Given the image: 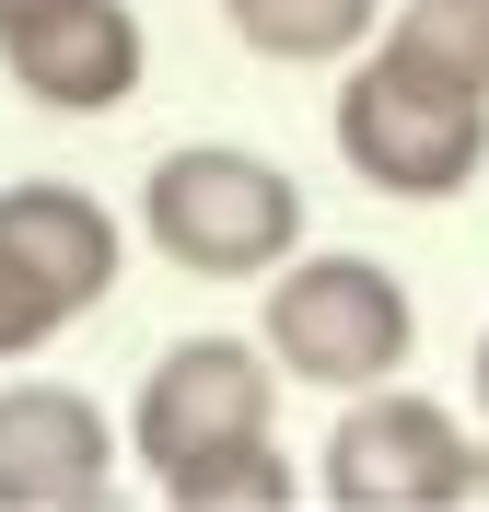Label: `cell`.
I'll list each match as a JSON object with an SVG mask.
<instances>
[{"instance_id":"cell-5","label":"cell","mask_w":489,"mask_h":512,"mask_svg":"<svg viewBox=\"0 0 489 512\" xmlns=\"http://www.w3.org/2000/svg\"><path fill=\"white\" fill-rule=\"evenodd\" d=\"M315 489L338 512H443V501H489V454L455 431V408H431L408 384H361V396H338Z\"/></svg>"},{"instance_id":"cell-10","label":"cell","mask_w":489,"mask_h":512,"mask_svg":"<svg viewBox=\"0 0 489 512\" xmlns=\"http://www.w3.org/2000/svg\"><path fill=\"white\" fill-rule=\"evenodd\" d=\"M373 47H396V59H420V70H443V82H478L489 94V0H396Z\"/></svg>"},{"instance_id":"cell-8","label":"cell","mask_w":489,"mask_h":512,"mask_svg":"<svg viewBox=\"0 0 489 512\" xmlns=\"http://www.w3.org/2000/svg\"><path fill=\"white\" fill-rule=\"evenodd\" d=\"M0 233L47 268V280L70 291V315H94L105 291H117V210H105L94 187H59V175H24V187H0Z\"/></svg>"},{"instance_id":"cell-11","label":"cell","mask_w":489,"mask_h":512,"mask_svg":"<svg viewBox=\"0 0 489 512\" xmlns=\"http://www.w3.org/2000/svg\"><path fill=\"white\" fill-rule=\"evenodd\" d=\"M59 326H70V291L47 280V268H35L24 245H12V233H0V361H24V350H47Z\"/></svg>"},{"instance_id":"cell-9","label":"cell","mask_w":489,"mask_h":512,"mask_svg":"<svg viewBox=\"0 0 489 512\" xmlns=\"http://www.w3.org/2000/svg\"><path fill=\"white\" fill-rule=\"evenodd\" d=\"M396 0H222V24L280 70H315V59H361L385 35Z\"/></svg>"},{"instance_id":"cell-6","label":"cell","mask_w":489,"mask_h":512,"mask_svg":"<svg viewBox=\"0 0 489 512\" xmlns=\"http://www.w3.org/2000/svg\"><path fill=\"white\" fill-rule=\"evenodd\" d=\"M0 70H12L47 117H117V105L140 94L152 47H140L129 0H59V12H35L24 35H0Z\"/></svg>"},{"instance_id":"cell-13","label":"cell","mask_w":489,"mask_h":512,"mask_svg":"<svg viewBox=\"0 0 489 512\" xmlns=\"http://www.w3.org/2000/svg\"><path fill=\"white\" fill-rule=\"evenodd\" d=\"M478 419H489V338H478Z\"/></svg>"},{"instance_id":"cell-3","label":"cell","mask_w":489,"mask_h":512,"mask_svg":"<svg viewBox=\"0 0 489 512\" xmlns=\"http://www.w3.org/2000/svg\"><path fill=\"white\" fill-rule=\"evenodd\" d=\"M140 233L187 280H268V268L303 256V187L268 152L198 140V152H163L140 175Z\"/></svg>"},{"instance_id":"cell-7","label":"cell","mask_w":489,"mask_h":512,"mask_svg":"<svg viewBox=\"0 0 489 512\" xmlns=\"http://www.w3.org/2000/svg\"><path fill=\"white\" fill-rule=\"evenodd\" d=\"M117 489V431L70 384H0V512H82Z\"/></svg>"},{"instance_id":"cell-12","label":"cell","mask_w":489,"mask_h":512,"mask_svg":"<svg viewBox=\"0 0 489 512\" xmlns=\"http://www.w3.org/2000/svg\"><path fill=\"white\" fill-rule=\"evenodd\" d=\"M35 12H59V0H0V35H24Z\"/></svg>"},{"instance_id":"cell-2","label":"cell","mask_w":489,"mask_h":512,"mask_svg":"<svg viewBox=\"0 0 489 512\" xmlns=\"http://www.w3.org/2000/svg\"><path fill=\"white\" fill-rule=\"evenodd\" d=\"M338 163H350L373 198H466L489 175V94L478 82H443V70L373 47L361 70H338Z\"/></svg>"},{"instance_id":"cell-4","label":"cell","mask_w":489,"mask_h":512,"mask_svg":"<svg viewBox=\"0 0 489 512\" xmlns=\"http://www.w3.org/2000/svg\"><path fill=\"white\" fill-rule=\"evenodd\" d=\"M420 350V303L396 268L373 256H292L268 268V361L292 384H326V396H361V384H396Z\"/></svg>"},{"instance_id":"cell-1","label":"cell","mask_w":489,"mask_h":512,"mask_svg":"<svg viewBox=\"0 0 489 512\" xmlns=\"http://www.w3.org/2000/svg\"><path fill=\"white\" fill-rule=\"evenodd\" d=\"M268 408H280L268 338H175L129 396V454L187 512H280L292 466H280Z\"/></svg>"}]
</instances>
